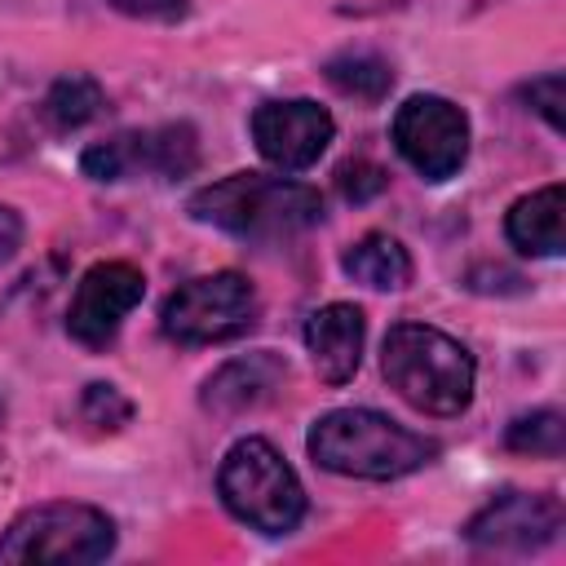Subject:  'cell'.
Listing matches in <instances>:
<instances>
[{"label": "cell", "mask_w": 566, "mask_h": 566, "mask_svg": "<svg viewBox=\"0 0 566 566\" xmlns=\"http://www.w3.org/2000/svg\"><path fill=\"white\" fill-rule=\"evenodd\" d=\"M221 504L261 535H287L305 517V491L292 464L265 438H239L217 469Z\"/></svg>", "instance_id": "277c9868"}, {"label": "cell", "mask_w": 566, "mask_h": 566, "mask_svg": "<svg viewBox=\"0 0 566 566\" xmlns=\"http://www.w3.org/2000/svg\"><path fill=\"white\" fill-rule=\"evenodd\" d=\"M287 380V363L270 349L230 358L221 371L208 376L203 385V407L217 416H239L248 407H261L265 398H274V389Z\"/></svg>", "instance_id": "4fadbf2b"}, {"label": "cell", "mask_w": 566, "mask_h": 566, "mask_svg": "<svg viewBox=\"0 0 566 566\" xmlns=\"http://www.w3.org/2000/svg\"><path fill=\"white\" fill-rule=\"evenodd\" d=\"M115 548V522L93 504H35L0 535L4 566H88Z\"/></svg>", "instance_id": "5b68a950"}, {"label": "cell", "mask_w": 566, "mask_h": 566, "mask_svg": "<svg viewBox=\"0 0 566 566\" xmlns=\"http://www.w3.org/2000/svg\"><path fill=\"white\" fill-rule=\"evenodd\" d=\"M504 442H509L513 451H526V455H548V460H557V455L566 451V420H562V411H553V407L526 411V416H517V420L509 424Z\"/></svg>", "instance_id": "ac0fdd59"}, {"label": "cell", "mask_w": 566, "mask_h": 566, "mask_svg": "<svg viewBox=\"0 0 566 566\" xmlns=\"http://www.w3.org/2000/svg\"><path fill=\"white\" fill-rule=\"evenodd\" d=\"M80 411H84V420L97 424V429H124V424L133 420V402H128L115 385H102V380L84 385Z\"/></svg>", "instance_id": "d6986e66"}, {"label": "cell", "mask_w": 566, "mask_h": 566, "mask_svg": "<svg viewBox=\"0 0 566 566\" xmlns=\"http://www.w3.org/2000/svg\"><path fill=\"white\" fill-rule=\"evenodd\" d=\"M522 97L548 119V128H566V115H562V106H566V75L562 71H548V75H539V80H531L526 88H522Z\"/></svg>", "instance_id": "44dd1931"}, {"label": "cell", "mask_w": 566, "mask_h": 566, "mask_svg": "<svg viewBox=\"0 0 566 566\" xmlns=\"http://www.w3.org/2000/svg\"><path fill=\"white\" fill-rule=\"evenodd\" d=\"M340 265H345V274L354 283H367L376 292H394V287H407L411 283V256H407V248L398 239L380 234V230H371L358 243H349L345 256H340Z\"/></svg>", "instance_id": "9a60e30c"}, {"label": "cell", "mask_w": 566, "mask_h": 566, "mask_svg": "<svg viewBox=\"0 0 566 566\" xmlns=\"http://www.w3.org/2000/svg\"><path fill=\"white\" fill-rule=\"evenodd\" d=\"M336 186H340V195H345L349 203H367V199H376V195L389 186V177H385V168L371 164V159H349V164L336 168Z\"/></svg>", "instance_id": "ffe728a7"}, {"label": "cell", "mask_w": 566, "mask_h": 566, "mask_svg": "<svg viewBox=\"0 0 566 566\" xmlns=\"http://www.w3.org/2000/svg\"><path fill=\"white\" fill-rule=\"evenodd\" d=\"M469 539L478 548H509V553H531L544 548L562 531V504L553 495H531V491H504L495 495L469 526Z\"/></svg>", "instance_id": "8fae6325"}, {"label": "cell", "mask_w": 566, "mask_h": 566, "mask_svg": "<svg viewBox=\"0 0 566 566\" xmlns=\"http://www.w3.org/2000/svg\"><path fill=\"white\" fill-rule=\"evenodd\" d=\"M327 80H332L340 93L358 97V102H380V97L389 93V84H394V71H389L385 57L354 49V53H340V57L327 62Z\"/></svg>", "instance_id": "e0dca14e"}, {"label": "cell", "mask_w": 566, "mask_h": 566, "mask_svg": "<svg viewBox=\"0 0 566 566\" xmlns=\"http://www.w3.org/2000/svg\"><path fill=\"white\" fill-rule=\"evenodd\" d=\"M504 234L526 256H562V248H566V190L553 181V186L517 199L504 217Z\"/></svg>", "instance_id": "5bb4252c"}, {"label": "cell", "mask_w": 566, "mask_h": 566, "mask_svg": "<svg viewBox=\"0 0 566 566\" xmlns=\"http://www.w3.org/2000/svg\"><path fill=\"white\" fill-rule=\"evenodd\" d=\"M310 455L340 478H367V482H389L402 473H416L438 455V447L424 433L402 429L398 420L367 411V407H340L327 411L310 424L305 438Z\"/></svg>", "instance_id": "6da1fadb"}, {"label": "cell", "mask_w": 566, "mask_h": 566, "mask_svg": "<svg viewBox=\"0 0 566 566\" xmlns=\"http://www.w3.org/2000/svg\"><path fill=\"white\" fill-rule=\"evenodd\" d=\"M80 168L93 181H124L133 172L155 177H190L199 168V137L190 124H164L146 133H115L111 142H97L84 150Z\"/></svg>", "instance_id": "ba28073f"}, {"label": "cell", "mask_w": 566, "mask_h": 566, "mask_svg": "<svg viewBox=\"0 0 566 566\" xmlns=\"http://www.w3.org/2000/svg\"><path fill=\"white\" fill-rule=\"evenodd\" d=\"M363 336H367V323H363L358 305L332 301V305L314 310L305 323V349L314 358L318 380L345 385L363 363Z\"/></svg>", "instance_id": "7c38bea8"}, {"label": "cell", "mask_w": 566, "mask_h": 566, "mask_svg": "<svg viewBox=\"0 0 566 566\" xmlns=\"http://www.w3.org/2000/svg\"><path fill=\"white\" fill-rule=\"evenodd\" d=\"M190 217L239 239H287L323 221V195L287 177L230 172L190 195Z\"/></svg>", "instance_id": "7a4b0ae2"}, {"label": "cell", "mask_w": 566, "mask_h": 566, "mask_svg": "<svg viewBox=\"0 0 566 566\" xmlns=\"http://www.w3.org/2000/svg\"><path fill=\"white\" fill-rule=\"evenodd\" d=\"M0 416H4V407H0Z\"/></svg>", "instance_id": "cb8c5ba5"}, {"label": "cell", "mask_w": 566, "mask_h": 566, "mask_svg": "<svg viewBox=\"0 0 566 566\" xmlns=\"http://www.w3.org/2000/svg\"><path fill=\"white\" fill-rule=\"evenodd\" d=\"M128 18H150V22H177L186 18V0H111Z\"/></svg>", "instance_id": "7402d4cb"}, {"label": "cell", "mask_w": 566, "mask_h": 566, "mask_svg": "<svg viewBox=\"0 0 566 566\" xmlns=\"http://www.w3.org/2000/svg\"><path fill=\"white\" fill-rule=\"evenodd\" d=\"M252 323H256V292L234 270L199 274L181 283L159 310V327L177 345H221L252 332Z\"/></svg>", "instance_id": "8992f818"}, {"label": "cell", "mask_w": 566, "mask_h": 566, "mask_svg": "<svg viewBox=\"0 0 566 566\" xmlns=\"http://www.w3.org/2000/svg\"><path fill=\"white\" fill-rule=\"evenodd\" d=\"M18 243H22V221H18V212H13V208H4V203H0V265L18 252Z\"/></svg>", "instance_id": "603a6c76"}, {"label": "cell", "mask_w": 566, "mask_h": 566, "mask_svg": "<svg viewBox=\"0 0 566 566\" xmlns=\"http://www.w3.org/2000/svg\"><path fill=\"white\" fill-rule=\"evenodd\" d=\"M394 146L398 155L424 177V181H447L460 172L469 159V119L455 102L416 93L394 111Z\"/></svg>", "instance_id": "52a82bcc"}, {"label": "cell", "mask_w": 566, "mask_h": 566, "mask_svg": "<svg viewBox=\"0 0 566 566\" xmlns=\"http://www.w3.org/2000/svg\"><path fill=\"white\" fill-rule=\"evenodd\" d=\"M332 133H336L332 115L310 97L261 102L252 111V142H256L261 159L283 168V172H301V168L318 164V155L327 150Z\"/></svg>", "instance_id": "30bf717a"}, {"label": "cell", "mask_w": 566, "mask_h": 566, "mask_svg": "<svg viewBox=\"0 0 566 566\" xmlns=\"http://www.w3.org/2000/svg\"><path fill=\"white\" fill-rule=\"evenodd\" d=\"M380 371L389 389L424 416H460L473 398V354L429 323L389 327Z\"/></svg>", "instance_id": "3957f363"}, {"label": "cell", "mask_w": 566, "mask_h": 566, "mask_svg": "<svg viewBox=\"0 0 566 566\" xmlns=\"http://www.w3.org/2000/svg\"><path fill=\"white\" fill-rule=\"evenodd\" d=\"M102 106H106L102 84L93 75H84V71H71V75L53 80V88L44 97V119H49V128L71 133V128H84L88 119H97Z\"/></svg>", "instance_id": "2e32d148"}, {"label": "cell", "mask_w": 566, "mask_h": 566, "mask_svg": "<svg viewBox=\"0 0 566 566\" xmlns=\"http://www.w3.org/2000/svg\"><path fill=\"white\" fill-rule=\"evenodd\" d=\"M146 292V279L137 265L128 261H97L84 270V279L75 283V296H71V310H66V332L88 345V349H102L115 340L124 314L142 301Z\"/></svg>", "instance_id": "9c48e42d"}]
</instances>
